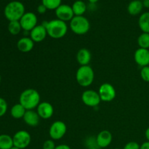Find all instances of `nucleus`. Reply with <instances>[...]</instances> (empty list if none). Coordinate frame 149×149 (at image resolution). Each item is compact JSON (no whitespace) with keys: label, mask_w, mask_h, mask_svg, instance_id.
I'll return each instance as SVG.
<instances>
[{"label":"nucleus","mask_w":149,"mask_h":149,"mask_svg":"<svg viewBox=\"0 0 149 149\" xmlns=\"http://www.w3.org/2000/svg\"><path fill=\"white\" fill-rule=\"evenodd\" d=\"M42 24L46 28L47 36L52 39H61L68 32L67 23L58 18L44 22Z\"/></svg>","instance_id":"1"},{"label":"nucleus","mask_w":149,"mask_h":149,"mask_svg":"<svg viewBox=\"0 0 149 149\" xmlns=\"http://www.w3.org/2000/svg\"><path fill=\"white\" fill-rule=\"evenodd\" d=\"M40 94L37 90L29 88L23 90L20 95L19 103L22 105L26 110H33L37 108L41 103Z\"/></svg>","instance_id":"2"},{"label":"nucleus","mask_w":149,"mask_h":149,"mask_svg":"<svg viewBox=\"0 0 149 149\" xmlns=\"http://www.w3.org/2000/svg\"><path fill=\"white\" fill-rule=\"evenodd\" d=\"M26 13L24 4L19 1H12L5 6L4 14L10 21H19Z\"/></svg>","instance_id":"3"},{"label":"nucleus","mask_w":149,"mask_h":149,"mask_svg":"<svg viewBox=\"0 0 149 149\" xmlns=\"http://www.w3.org/2000/svg\"><path fill=\"white\" fill-rule=\"evenodd\" d=\"M95 73L90 65H81L76 73V79L81 87H87L94 81Z\"/></svg>","instance_id":"4"},{"label":"nucleus","mask_w":149,"mask_h":149,"mask_svg":"<svg viewBox=\"0 0 149 149\" xmlns=\"http://www.w3.org/2000/svg\"><path fill=\"white\" fill-rule=\"evenodd\" d=\"M70 29L75 34L84 35L90 31V23L84 15L74 16L70 21Z\"/></svg>","instance_id":"5"},{"label":"nucleus","mask_w":149,"mask_h":149,"mask_svg":"<svg viewBox=\"0 0 149 149\" xmlns=\"http://www.w3.org/2000/svg\"><path fill=\"white\" fill-rule=\"evenodd\" d=\"M67 126L63 121H55L49 129V135L53 141H58L65 136Z\"/></svg>","instance_id":"6"},{"label":"nucleus","mask_w":149,"mask_h":149,"mask_svg":"<svg viewBox=\"0 0 149 149\" xmlns=\"http://www.w3.org/2000/svg\"><path fill=\"white\" fill-rule=\"evenodd\" d=\"M14 146L20 149H25L30 145L31 142V136L30 133L26 130H19L13 136Z\"/></svg>","instance_id":"7"},{"label":"nucleus","mask_w":149,"mask_h":149,"mask_svg":"<svg viewBox=\"0 0 149 149\" xmlns=\"http://www.w3.org/2000/svg\"><path fill=\"white\" fill-rule=\"evenodd\" d=\"M81 100L85 106L92 108L98 106L101 102L98 92L93 90H87L83 92L81 95Z\"/></svg>","instance_id":"8"},{"label":"nucleus","mask_w":149,"mask_h":149,"mask_svg":"<svg viewBox=\"0 0 149 149\" xmlns=\"http://www.w3.org/2000/svg\"><path fill=\"white\" fill-rule=\"evenodd\" d=\"M98 94L101 101L111 102L115 99L116 96V89L110 83H103L98 89Z\"/></svg>","instance_id":"9"},{"label":"nucleus","mask_w":149,"mask_h":149,"mask_svg":"<svg viewBox=\"0 0 149 149\" xmlns=\"http://www.w3.org/2000/svg\"><path fill=\"white\" fill-rule=\"evenodd\" d=\"M19 21L21 25L22 29L24 31L30 32L37 26L38 18L35 13L32 12H27L23 15Z\"/></svg>","instance_id":"10"},{"label":"nucleus","mask_w":149,"mask_h":149,"mask_svg":"<svg viewBox=\"0 0 149 149\" xmlns=\"http://www.w3.org/2000/svg\"><path fill=\"white\" fill-rule=\"evenodd\" d=\"M55 11L57 18L63 20L65 23L68 21H71L73 17L75 16L74 12H73L72 7L68 4H62Z\"/></svg>","instance_id":"11"},{"label":"nucleus","mask_w":149,"mask_h":149,"mask_svg":"<svg viewBox=\"0 0 149 149\" xmlns=\"http://www.w3.org/2000/svg\"><path fill=\"white\" fill-rule=\"evenodd\" d=\"M36 112L41 119H49L53 116L54 108L49 102H41L36 108Z\"/></svg>","instance_id":"12"},{"label":"nucleus","mask_w":149,"mask_h":149,"mask_svg":"<svg viewBox=\"0 0 149 149\" xmlns=\"http://www.w3.org/2000/svg\"><path fill=\"white\" fill-rule=\"evenodd\" d=\"M134 60L141 67L149 65V49L139 47L134 53Z\"/></svg>","instance_id":"13"},{"label":"nucleus","mask_w":149,"mask_h":149,"mask_svg":"<svg viewBox=\"0 0 149 149\" xmlns=\"http://www.w3.org/2000/svg\"><path fill=\"white\" fill-rule=\"evenodd\" d=\"M47 36L46 28L43 24L37 25L34 29L30 31V38L34 43H39L45 39Z\"/></svg>","instance_id":"14"},{"label":"nucleus","mask_w":149,"mask_h":149,"mask_svg":"<svg viewBox=\"0 0 149 149\" xmlns=\"http://www.w3.org/2000/svg\"><path fill=\"white\" fill-rule=\"evenodd\" d=\"M113 136L110 131L109 130H102L97 134L96 136V141H97V146L99 148H107L111 143Z\"/></svg>","instance_id":"15"},{"label":"nucleus","mask_w":149,"mask_h":149,"mask_svg":"<svg viewBox=\"0 0 149 149\" xmlns=\"http://www.w3.org/2000/svg\"><path fill=\"white\" fill-rule=\"evenodd\" d=\"M40 116H39L38 113L33 110H27L23 119L25 123L29 126L35 127L38 126L40 122Z\"/></svg>","instance_id":"16"},{"label":"nucleus","mask_w":149,"mask_h":149,"mask_svg":"<svg viewBox=\"0 0 149 149\" xmlns=\"http://www.w3.org/2000/svg\"><path fill=\"white\" fill-rule=\"evenodd\" d=\"M34 47V42L30 37L24 36L17 41V48L20 52L26 53L32 50Z\"/></svg>","instance_id":"17"},{"label":"nucleus","mask_w":149,"mask_h":149,"mask_svg":"<svg viewBox=\"0 0 149 149\" xmlns=\"http://www.w3.org/2000/svg\"><path fill=\"white\" fill-rule=\"evenodd\" d=\"M92 60V54L89 49L81 48L77 52V61L81 65H88Z\"/></svg>","instance_id":"18"},{"label":"nucleus","mask_w":149,"mask_h":149,"mask_svg":"<svg viewBox=\"0 0 149 149\" xmlns=\"http://www.w3.org/2000/svg\"><path fill=\"white\" fill-rule=\"evenodd\" d=\"M143 9V1L141 0H132L127 6V12L131 15H138L141 14Z\"/></svg>","instance_id":"19"},{"label":"nucleus","mask_w":149,"mask_h":149,"mask_svg":"<svg viewBox=\"0 0 149 149\" xmlns=\"http://www.w3.org/2000/svg\"><path fill=\"white\" fill-rule=\"evenodd\" d=\"M72 10L75 16H81L86 13L87 10V6L86 3L82 0H77L73 3Z\"/></svg>","instance_id":"20"},{"label":"nucleus","mask_w":149,"mask_h":149,"mask_svg":"<svg viewBox=\"0 0 149 149\" xmlns=\"http://www.w3.org/2000/svg\"><path fill=\"white\" fill-rule=\"evenodd\" d=\"M26 111L27 110L20 103H16L11 108L10 114H11L12 117L14 118V119H23Z\"/></svg>","instance_id":"21"},{"label":"nucleus","mask_w":149,"mask_h":149,"mask_svg":"<svg viewBox=\"0 0 149 149\" xmlns=\"http://www.w3.org/2000/svg\"><path fill=\"white\" fill-rule=\"evenodd\" d=\"M138 26L143 33H149V12H145L140 15Z\"/></svg>","instance_id":"22"},{"label":"nucleus","mask_w":149,"mask_h":149,"mask_svg":"<svg viewBox=\"0 0 149 149\" xmlns=\"http://www.w3.org/2000/svg\"><path fill=\"white\" fill-rule=\"evenodd\" d=\"M13 146V137L7 134L0 135V149H10Z\"/></svg>","instance_id":"23"},{"label":"nucleus","mask_w":149,"mask_h":149,"mask_svg":"<svg viewBox=\"0 0 149 149\" xmlns=\"http://www.w3.org/2000/svg\"><path fill=\"white\" fill-rule=\"evenodd\" d=\"M7 29H8V31L14 36L19 34L20 31L23 30L20 21H10L7 26Z\"/></svg>","instance_id":"24"},{"label":"nucleus","mask_w":149,"mask_h":149,"mask_svg":"<svg viewBox=\"0 0 149 149\" xmlns=\"http://www.w3.org/2000/svg\"><path fill=\"white\" fill-rule=\"evenodd\" d=\"M138 45L139 47L149 49V33H142L138 38Z\"/></svg>","instance_id":"25"},{"label":"nucleus","mask_w":149,"mask_h":149,"mask_svg":"<svg viewBox=\"0 0 149 149\" xmlns=\"http://www.w3.org/2000/svg\"><path fill=\"white\" fill-rule=\"evenodd\" d=\"M61 2L62 0H42V4L49 10H55L62 4Z\"/></svg>","instance_id":"26"},{"label":"nucleus","mask_w":149,"mask_h":149,"mask_svg":"<svg viewBox=\"0 0 149 149\" xmlns=\"http://www.w3.org/2000/svg\"><path fill=\"white\" fill-rule=\"evenodd\" d=\"M85 144L88 149L99 148L97 143V141H96V137H89V138H87V140H86Z\"/></svg>","instance_id":"27"},{"label":"nucleus","mask_w":149,"mask_h":149,"mask_svg":"<svg viewBox=\"0 0 149 149\" xmlns=\"http://www.w3.org/2000/svg\"><path fill=\"white\" fill-rule=\"evenodd\" d=\"M8 105L7 101L2 97H0V117H2L7 113Z\"/></svg>","instance_id":"28"},{"label":"nucleus","mask_w":149,"mask_h":149,"mask_svg":"<svg viewBox=\"0 0 149 149\" xmlns=\"http://www.w3.org/2000/svg\"><path fill=\"white\" fill-rule=\"evenodd\" d=\"M141 77L146 82H149V65L142 67L141 70Z\"/></svg>","instance_id":"29"},{"label":"nucleus","mask_w":149,"mask_h":149,"mask_svg":"<svg viewBox=\"0 0 149 149\" xmlns=\"http://www.w3.org/2000/svg\"><path fill=\"white\" fill-rule=\"evenodd\" d=\"M56 146H55V141L52 139L47 140L44 142L42 148L43 149H55Z\"/></svg>","instance_id":"30"},{"label":"nucleus","mask_w":149,"mask_h":149,"mask_svg":"<svg viewBox=\"0 0 149 149\" xmlns=\"http://www.w3.org/2000/svg\"><path fill=\"white\" fill-rule=\"evenodd\" d=\"M140 148H141V145H139L138 143L135 141H130L125 144L123 149H140Z\"/></svg>","instance_id":"31"},{"label":"nucleus","mask_w":149,"mask_h":149,"mask_svg":"<svg viewBox=\"0 0 149 149\" xmlns=\"http://www.w3.org/2000/svg\"><path fill=\"white\" fill-rule=\"evenodd\" d=\"M47 9L46 7H45V6H44L42 4H39L37 7V12L39 14H45L47 12Z\"/></svg>","instance_id":"32"},{"label":"nucleus","mask_w":149,"mask_h":149,"mask_svg":"<svg viewBox=\"0 0 149 149\" xmlns=\"http://www.w3.org/2000/svg\"><path fill=\"white\" fill-rule=\"evenodd\" d=\"M55 149H71L69 146L66 145V144H60V145L56 146Z\"/></svg>","instance_id":"33"},{"label":"nucleus","mask_w":149,"mask_h":149,"mask_svg":"<svg viewBox=\"0 0 149 149\" xmlns=\"http://www.w3.org/2000/svg\"><path fill=\"white\" fill-rule=\"evenodd\" d=\"M140 149H149V142L148 141H146V142L143 143L141 145V148Z\"/></svg>","instance_id":"34"},{"label":"nucleus","mask_w":149,"mask_h":149,"mask_svg":"<svg viewBox=\"0 0 149 149\" xmlns=\"http://www.w3.org/2000/svg\"><path fill=\"white\" fill-rule=\"evenodd\" d=\"M143 7H145V8H149V0L143 1Z\"/></svg>","instance_id":"35"},{"label":"nucleus","mask_w":149,"mask_h":149,"mask_svg":"<svg viewBox=\"0 0 149 149\" xmlns=\"http://www.w3.org/2000/svg\"><path fill=\"white\" fill-rule=\"evenodd\" d=\"M145 136H146V138L147 141H148V142H149V127L148 128H147L146 130Z\"/></svg>","instance_id":"36"},{"label":"nucleus","mask_w":149,"mask_h":149,"mask_svg":"<svg viewBox=\"0 0 149 149\" xmlns=\"http://www.w3.org/2000/svg\"><path fill=\"white\" fill-rule=\"evenodd\" d=\"M98 1L99 0H88L89 2H90V4H95V3H97Z\"/></svg>","instance_id":"37"},{"label":"nucleus","mask_w":149,"mask_h":149,"mask_svg":"<svg viewBox=\"0 0 149 149\" xmlns=\"http://www.w3.org/2000/svg\"><path fill=\"white\" fill-rule=\"evenodd\" d=\"M10 149H20V148H17V147H15V146H13V148H11Z\"/></svg>","instance_id":"38"},{"label":"nucleus","mask_w":149,"mask_h":149,"mask_svg":"<svg viewBox=\"0 0 149 149\" xmlns=\"http://www.w3.org/2000/svg\"><path fill=\"white\" fill-rule=\"evenodd\" d=\"M1 74H0V83H1Z\"/></svg>","instance_id":"39"},{"label":"nucleus","mask_w":149,"mask_h":149,"mask_svg":"<svg viewBox=\"0 0 149 149\" xmlns=\"http://www.w3.org/2000/svg\"><path fill=\"white\" fill-rule=\"evenodd\" d=\"M90 149H99V148H90Z\"/></svg>","instance_id":"40"},{"label":"nucleus","mask_w":149,"mask_h":149,"mask_svg":"<svg viewBox=\"0 0 149 149\" xmlns=\"http://www.w3.org/2000/svg\"><path fill=\"white\" fill-rule=\"evenodd\" d=\"M114 149H121V148H114Z\"/></svg>","instance_id":"41"},{"label":"nucleus","mask_w":149,"mask_h":149,"mask_svg":"<svg viewBox=\"0 0 149 149\" xmlns=\"http://www.w3.org/2000/svg\"><path fill=\"white\" fill-rule=\"evenodd\" d=\"M141 1H144V0H141Z\"/></svg>","instance_id":"42"}]
</instances>
